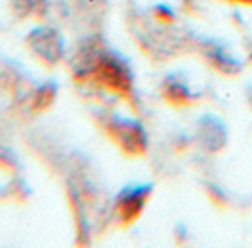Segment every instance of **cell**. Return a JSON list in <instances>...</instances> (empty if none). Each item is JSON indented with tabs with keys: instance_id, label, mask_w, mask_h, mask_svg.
<instances>
[{
	"instance_id": "1",
	"label": "cell",
	"mask_w": 252,
	"mask_h": 248,
	"mask_svg": "<svg viewBox=\"0 0 252 248\" xmlns=\"http://www.w3.org/2000/svg\"><path fill=\"white\" fill-rule=\"evenodd\" d=\"M144 193L146 191L131 189V191H126L122 195V199H120V209L127 216V220L133 218V216H137V212H139V209L142 207V203H144Z\"/></svg>"
},
{
	"instance_id": "2",
	"label": "cell",
	"mask_w": 252,
	"mask_h": 248,
	"mask_svg": "<svg viewBox=\"0 0 252 248\" xmlns=\"http://www.w3.org/2000/svg\"><path fill=\"white\" fill-rule=\"evenodd\" d=\"M237 2H243V4H251V6H252V0H237Z\"/></svg>"
}]
</instances>
